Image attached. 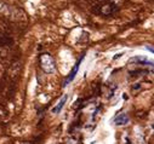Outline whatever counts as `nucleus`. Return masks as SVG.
<instances>
[{
	"instance_id": "obj_1",
	"label": "nucleus",
	"mask_w": 154,
	"mask_h": 144,
	"mask_svg": "<svg viewBox=\"0 0 154 144\" xmlns=\"http://www.w3.org/2000/svg\"><path fill=\"white\" fill-rule=\"evenodd\" d=\"M40 64H42V69L45 71L46 74H54L56 71L55 59L49 53H43L40 56Z\"/></svg>"
},
{
	"instance_id": "obj_2",
	"label": "nucleus",
	"mask_w": 154,
	"mask_h": 144,
	"mask_svg": "<svg viewBox=\"0 0 154 144\" xmlns=\"http://www.w3.org/2000/svg\"><path fill=\"white\" fill-rule=\"evenodd\" d=\"M84 59V56H82V58H79V61L75 63V65L73 67V69H72V71L69 73V75H68V78L66 79V81H64V87L69 84V82H72L73 80H74V78H75V75H76V73H78V70H79V65H80V63H82V61Z\"/></svg>"
},
{
	"instance_id": "obj_3",
	"label": "nucleus",
	"mask_w": 154,
	"mask_h": 144,
	"mask_svg": "<svg viewBox=\"0 0 154 144\" xmlns=\"http://www.w3.org/2000/svg\"><path fill=\"white\" fill-rule=\"evenodd\" d=\"M117 10H118V6L115 5L114 3H108V4H106V5H103L101 8V14L103 16H109V15L114 14Z\"/></svg>"
},
{
	"instance_id": "obj_4",
	"label": "nucleus",
	"mask_w": 154,
	"mask_h": 144,
	"mask_svg": "<svg viewBox=\"0 0 154 144\" xmlns=\"http://www.w3.org/2000/svg\"><path fill=\"white\" fill-rule=\"evenodd\" d=\"M129 116H128V114H125V113H120V114H118L117 116L114 118V124L115 125H118V126H123V125H126L128 122H129Z\"/></svg>"
},
{
	"instance_id": "obj_5",
	"label": "nucleus",
	"mask_w": 154,
	"mask_h": 144,
	"mask_svg": "<svg viewBox=\"0 0 154 144\" xmlns=\"http://www.w3.org/2000/svg\"><path fill=\"white\" fill-rule=\"evenodd\" d=\"M67 99H68V96H67V94H64V96L58 100V103L52 108V114H58V113L62 110V108L64 106V104H66Z\"/></svg>"
},
{
	"instance_id": "obj_6",
	"label": "nucleus",
	"mask_w": 154,
	"mask_h": 144,
	"mask_svg": "<svg viewBox=\"0 0 154 144\" xmlns=\"http://www.w3.org/2000/svg\"><path fill=\"white\" fill-rule=\"evenodd\" d=\"M134 62H136V63L140 64V65H143V64L153 65V62H149L146 57H142V56H136V57H134V58H131V59L129 61V63H134Z\"/></svg>"
},
{
	"instance_id": "obj_7",
	"label": "nucleus",
	"mask_w": 154,
	"mask_h": 144,
	"mask_svg": "<svg viewBox=\"0 0 154 144\" xmlns=\"http://www.w3.org/2000/svg\"><path fill=\"white\" fill-rule=\"evenodd\" d=\"M24 144H28V143H24Z\"/></svg>"
}]
</instances>
